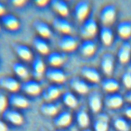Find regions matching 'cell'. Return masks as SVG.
<instances>
[{
    "mask_svg": "<svg viewBox=\"0 0 131 131\" xmlns=\"http://www.w3.org/2000/svg\"><path fill=\"white\" fill-rule=\"evenodd\" d=\"M76 119L78 126L82 128H88L90 124V119L89 115L84 110H79L77 112Z\"/></svg>",
    "mask_w": 131,
    "mask_h": 131,
    "instance_id": "cell-20",
    "label": "cell"
},
{
    "mask_svg": "<svg viewBox=\"0 0 131 131\" xmlns=\"http://www.w3.org/2000/svg\"><path fill=\"white\" fill-rule=\"evenodd\" d=\"M48 60L51 65L57 67L60 66L63 62L64 56L63 54L59 52H54L48 55Z\"/></svg>",
    "mask_w": 131,
    "mask_h": 131,
    "instance_id": "cell-30",
    "label": "cell"
},
{
    "mask_svg": "<svg viewBox=\"0 0 131 131\" xmlns=\"http://www.w3.org/2000/svg\"><path fill=\"white\" fill-rule=\"evenodd\" d=\"M89 4L88 2L81 1L75 5L74 11L76 17L80 21L84 20L87 16L89 11Z\"/></svg>",
    "mask_w": 131,
    "mask_h": 131,
    "instance_id": "cell-9",
    "label": "cell"
},
{
    "mask_svg": "<svg viewBox=\"0 0 131 131\" xmlns=\"http://www.w3.org/2000/svg\"><path fill=\"white\" fill-rule=\"evenodd\" d=\"M13 69L14 72L22 78L28 77L29 73L26 67L22 63L15 62L13 65Z\"/></svg>",
    "mask_w": 131,
    "mask_h": 131,
    "instance_id": "cell-35",
    "label": "cell"
},
{
    "mask_svg": "<svg viewBox=\"0 0 131 131\" xmlns=\"http://www.w3.org/2000/svg\"><path fill=\"white\" fill-rule=\"evenodd\" d=\"M32 68L34 76L37 79L41 78L45 70V66L42 59L39 57L36 58L33 61Z\"/></svg>",
    "mask_w": 131,
    "mask_h": 131,
    "instance_id": "cell-23",
    "label": "cell"
},
{
    "mask_svg": "<svg viewBox=\"0 0 131 131\" xmlns=\"http://www.w3.org/2000/svg\"><path fill=\"white\" fill-rule=\"evenodd\" d=\"M48 3V1L45 0H40V1H35V3L36 5L39 6H44L46 5Z\"/></svg>",
    "mask_w": 131,
    "mask_h": 131,
    "instance_id": "cell-41",
    "label": "cell"
},
{
    "mask_svg": "<svg viewBox=\"0 0 131 131\" xmlns=\"http://www.w3.org/2000/svg\"><path fill=\"white\" fill-rule=\"evenodd\" d=\"M2 21L5 27L11 30H16L19 28V21L17 18L13 14H7L3 15Z\"/></svg>",
    "mask_w": 131,
    "mask_h": 131,
    "instance_id": "cell-17",
    "label": "cell"
},
{
    "mask_svg": "<svg viewBox=\"0 0 131 131\" xmlns=\"http://www.w3.org/2000/svg\"><path fill=\"white\" fill-rule=\"evenodd\" d=\"M122 81L127 88L131 89V71H126L123 74Z\"/></svg>",
    "mask_w": 131,
    "mask_h": 131,
    "instance_id": "cell-36",
    "label": "cell"
},
{
    "mask_svg": "<svg viewBox=\"0 0 131 131\" xmlns=\"http://www.w3.org/2000/svg\"><path fill=\"white\" fill-rule=\"evenodd\" d=\"M54 28L64 34H69L71 32L72 27L70 23L64 18H55L53 22Z\"/></svg>",
    "mask_w": 131,
    "mask_h": 131,
    "instance_id": "cell-16",
    "label": "cell"
},
{
    "mask_svg": "<svg viewBox=\"0 0 131 131\" xmlns=\"http://www.w3.org/2000/svg\"><path fill=\"white\" fill-rule=\"evenodd\" d=\"M18 55L25 60H30L32 58V53L29 48L24 45H18L16 49Z\"/></svg>",
    "mask_w": 131,
    "mask_h": 131,
    "instance_id": "cell-34",
    "label": "cell"
},
{
    "mask_svg": "<svg viewBox=\"0 0 131 131\" xmlns=\"http://www.w3.org/2000/svg\"><path fill=\"white\" fill-rule=\"evenodd\" d=\"M114 126L118 131H130L131 129L130 123L123 117H117L114 120Z\"/></svg>",
    "mask_w": 131,
    "mask_h": 131,
    "instance_id": "cell-28",
    "label": "cell"
},
{
    "mask_svg": "<svg viewBox=\"0 0 131 131\" xmlns=\"http://www.w3.org/2000/svg\"><path fill=\"white\" fill-rule=\"evenodd\" d=\"M0 131H8V127L4 122L0 119Z\"/></svg>",
    "mask_w": 131,
    "mask_h": 131,
    "instance_id": "cell-40",
    "label": "cell"
},
{
    "mask_svg": "<svg viewBox=\"0 0 131 131\" xmlns=\"http://www.w3.org/2000/svg\"><path fill=\"white\" fill-rule=\"evenodd\" d=\"M96 44L92 40L88 39L84 41L81 45L80 51L85 56L93 55L96 50Z\"/></svg>",
    "mask_w": 131,
    "mask_h": 131,
    "instance_id": "cell-25",
    "label": "cell"
},
{
    "mask_svg": "<svg viewBox=\"0 0 131 131\" xmlns=\"http://www.w3.org/2000/svg\"><path fill=\"white\" fill-rule=\"evenodd\" d=\"M58 131H62V130H58Z\"/></svg>",
    "mask_w": 131,
    "mask_h": 131,
    "instance_id": "cell-45",
    "label": "cell"
},
{
    "mask_svg": "<svg viewBox=\"0 0 131 131\" xmlns=\"http://www.w3.org/2000/svg\"><path fill=\"white\" fill-rule=\"evenodd\" d=\"M12 2L14 6H21L25 4L26 1L24 0H15V1H12Z\"/></svg>",
    "mask_w": 131,
    "mask_h": 131,
    "instance_id": "cell-39",
    "label": "cell"
},
{
    "mask_svg": "<svg viewBox=\"0 0 131 131\" xmlns=\"http://www.w3.org/2000/svg\"><path fill=\"white\" fill-rule=\"evenodd\" d=\"M97 31V24L93 18H89L84 21L81 28V35L86 38H90L94 36Z\"/></svg>",
    "mask_w": 131,
    "mask_h": 131,
    "instance_id": "cell-3",
    "label": "cell"
},
{
    "mask_svg": "<svg viewBox=\"0 0 131 131\" xmlns=\"http://www.w3.org/2000/svg\"><path fill=\"white\" fill-rule=\"evenodd\" d=\"M8 104V101L6 96L0 93V114L3 113L7 109V106Z\"/></svg>",
    "mask_w": 131,
    "mask_h": 131,
    "instance_id": "cell-37",
    "label": "cell"
},
{
    "mask_svg": "<svg viewBox=\"0 0 131 131\" xmlns=\"http://www.w3.org/2000/svg\"><path fill=\"white\" fill-rule=\"evenodd\" d=\"M51 5L55 10L62 16H66L69 14V8L67 3L61 0H53Z\"/></svg>",
    "mask_w": 131,
    "mask_h": 131,
    "instance_id": "cell-24",
    "label": "cell"
},
{
    "mask_svg": "<svg viewBox=\"0 0 131 131\" xmlns=\"http://www.w3.org/2000/svg\"><path fill=\"white\" fill-rule=\"evenodd\" d=\"M114 58L113 55L110 53H105L101 58V65L104 72L108 75L112 74L114 69Z\"/></svg>",
    "mask_w": 131,
    "mask_h": 131,
    "instance_id": "cell-10",
    "label": "cell"
},
{
    "mask_svg": "<svg viewBox=\"0 0 131 131\" xmlns=\"http://www.w3.org/2000/svg\"><path fill=\"white\" fill-rule=\"evenodd\" d=\"M41 113L47 116H52L55 115L58 111V106L53 103L47 102L42 104L40 106Z\"/></svg>",
    "mask_w": 131,
    "mask_h": 131,
    "instance_id": "cell-29",
    "label": "cell"
},
{
    "mask_svg": "<svg viewBox=\"0 0 131 131\" xmlns=\"http://www.w3.org/2000/svg\"><path fill=\"white\" fill-rule=\"evenodd\" d=\"M116 14V9L114 5L108 4L101 9L100 14V19L104 25L112 24L115 20Z\"/></svg>",
    "mask_w": 131,
    "mask_h": 131,
    "instance_id": "cell-1",
    "label": "cell"
},
{
    "mask_svg": "<svg viewBox=\"0 0 131 131\" xmlns=\"http://www.w3.org/2000/svg\"><path fill=\"white\" fill-rule=\"evenodd\" d=\"M3 118L7 121L14 124L19 125L23 122V117L17 111L7 108L2 114Z\"/></svg>",
    "mask_w": 131,
    "mask_h": 131,
    "instance_id": "cell-5",
    "label": "cell"
},
{
    "mask_svg": "<svg viewBox=\"0 0 131 131\" xmlns=\"http://www.w3.org/2000/svg\"><path fill=\"white\" fill-rule=\"evenodd\" d=\"M123 103L122 95L118 93H112L106 96L104 99L105 105L111 108H118L120 107Z\"/></svg>",
    "mask_w": 131,
    "mask_h": 131,
    "instance_id": "cell-6",
    "label": "cell"
},
{
    "mask_svg": "<svg viewBox=\"0 0 131 131\" xmlns=\"http://www.w3.org/2000/svg\"><path fill=\"white\" fill-rule=\"evenodd\" d=\"M131 53V45L127 41H125L121 45L118 52L119 60L122 63H126L128 61Z\"/></svg>",
    "mask_w": 131,
    "mask_h": 131,
    "instance_id": "cell-15",
    "label": "cell"
},
{
    "mask_svg": "<svg viewBox=\"0 0 131 131\" xmlns=\"http://www.w3.org/2000/svg\"><path fill=\"white\" fill-rule=\"evenodd\" d=\"M124 113L126 116L131 119V105L126 107L124 110Z\"/></svg>",
    "mask_w": 131,
    "mask_h": 131,
    "instance_id": "cell-38",
    "label": "cell"
},
{
    "mask_svg": "<svg viewBox=\"0 0 131 131\" xmlns=\"http://www.w3.org/2000/svg\"><path fill=\"white\" fill-rule=\"evenodd\" d=\"M72 115L68 111H63L58 114L54 119L55 126L59 127H64L68 126L72 121Z\"/></svg>",
    "mask_w": 131,
    "mask_h": 131,
    "instance_id": "cell-11",
    "label": "cell"
},
{
    "mask_svg": "<svg viewBox=\"0 0 131 131\" xmlns=\"http://www.w3.org/2000/svg\"><path fill=\"white\" fill-rule=\"evenodd\" d=\"M117 32L124 38H128L131 35V21L122 20L117 26Z\"/></svg>",
    "mask_w": 131,
    "mask_h": 131,
    "instance_id": "cell-22",
    "label": "cell"
},
{
    "mask_svg": "<svg viewBox=\"0 0 131 131\" xmlns=\"http://www.w3.org/2000/svg\"><path fill=\"white\" fill-rule=\"evenodd\" d=\"M109 117L105 113H99L93 123L94 131H108L109 128Z\"/></svg>",
    "mask_w": 131,
    "mask_h": 131,
    "instance_id": "cell-4",
    "label": "cell"
},
{
    "mask_svg": "<svg viewBox=\"0 0 131 131\" xmlns=\"http://www.w3.org/2000/svg\"><path fill=\"white\" fill-rule=\"evenodd\" d=\"M58 45L59 47L63 50L72 51L75 49L77 43L73 36L69 34H66L60 38Z\"/></svg>",
    "mask_w": 131,
    "mask_h": 131,
    "instance_id": "cell-7",
    "label": "cell"
},
{
    "mask_svg": "<svg viewBox=\"0 0 131 131\" xmlns=\"http://www.w3.org/2000/svg\"><path fill=\"white\" fill-rule=\"evenodd\" d=\"M71 87L80 94H85L89 90L88 84L82 79L78 77H74L70 81Z\"/></svg>",
    "mask_w": 131,
    "mask_h": 131,
    "instance_id": "cell-19",
    "label": "cell"
},
{
    "mask_svg": "<svg viewBox=\"0 0 131 131\" xmlns=\"http://www.w3.org/2000/svg\"><path fill=\"white\" fill-rule=\"evenodd\" d=\"M0 86L12 92H16L19 88V84L15 78L6 76L0 77Z\"/></svg>",
    "mask_w": 131,
    "mask_h": 131,
    "instance_id": "cell-8",
    "label": "cell"
},
{
    "mask_svg": "<svg viewBox=\"0 0 131 131\" xmlns=\"http://www.w3.org/2000/svg\"><path fill=\"white\" fill-rule=\"evenodd\" d=\"M88 103L93 113L99 112L102 105V97L100 93L96 90L92 91L88 96Z\"/></svg>",
    "mask_w": 131,
    "mask_h": 131,
    "instance_id": "cell-2",
    "label": "cell"
},
{
    "mask_svg": "<svg viewBox=\"0 0 131 131\" xmlns=\"http://www.w3.org/2000/svg\"><path fill=\"white\" fill-rule=\"evenodd\" d=\"M60 94V90L55 85L48 86L43 92L42 96L47 101L53 100L58 97Z\"/></svg>",
    "mask_w": 131,
    "mask_h": 131,
    "instance_id": "cell-21",
    "label": "cell"
},
{
    "mask_svg": "<svg viewBox=\"0 0 131 131\" xmlns=\"http://www.w3.org/2000/svg\"><path fill=\"white\" fill-rule=\"evenodd\" d=\"M62 98L64 103L71 108H75L78 104V101L76 96L70 92L64 93Z\"/></svg>",
    "mask_w": 131,
    "mask_h": 131,
    "instance_id": "cell-32",
    "label": "cell"
},
{
    "mask_svg": "<svg viewBox=\"0 0 131 131\" xmlns=\"http://www.w3.org/2000/svg\"><path fill=\"white\" fill-rule=\"evenodd\" d=\"M82 131H93V130H92V129H89V128H86L83 129V130Z\"/></svg>",
    "mask_w": 131,
    "mask_h": 131,
    "instance_id": "cell-44",
    "label": "cell"
},
{
    "mask_svg": "<svg viewBox=\"0 0 131 131\" xmlns=\"http://www.w3.org/2000/svg\"><path fill=\"white\" fill-rule=\"evenodd\" d=\"M102 85L104 90L111 93H114L117 91L119 87L118 82L112 78L105 79L102 83Z\"/></svg>",
    "mask_w": 131,
    "mask_h": 131,
    "instance_id": "cell-31",
    "label": "cell"
},
{
    "mask_svg": "<svg viewBox=\"0 0 131 131\" xmlns=\"http://www.w3.org/2000/svg\"><path fill=\"white\" fill-rule=\"evenodd\" d=\"M33 44L36 49L42 54L49 53V48L47 43L40 37H35L33 40Z\"/></svg>",
    "mask_w": 131,
    "mask_h": 131,
    "instance_id": "cell-33",
    "label": "cell"
},
{
    "mask_svg": "<svg viewBox=\"0 0 131 131\" xmlns=\"http://www.w3.org/2000/svg\"><path fill=\"white\" fill-rule=\"evenodd\" d=\"M34 27L37 32L43 37H49L52 34L49 26L43 21H35L34 23Z\"/></svg>",
    "mask_w": 131,
    "mask_h": 131,
    "instance_id": "cell-27",
    "label": "cell"
},
{
    "mask_svg": "<svg viewBox=\"0 0 131 131\" xmlns=\"http://www.w3.org/2000/svg\"><path fill=\"white\" fill-rule=\"evenodd\" d=\"M81 73L83 76L93 82H98L100 80V74L94 68L84 66L81 69Z\"/></svg>",
    "mask_w": 131,
    "mask_h": 131,
    "instance_id": "cell-18",
    "label": "cell"
},
{
    "mask_svg": "<svg viewBox=\"0 0 131 131\" xmlns=\"http://www.w3.org/2000/svg\"><path fill=\"white\" fill-rule=\"evenodd\" d=\"M100 37L102 41L106 46L111 45L113 39V32L108 26H104L100 30Z\"/></svg>",
    "mask_w": 131,
    "mask_h": 131,
    "instance_id": "cell-26",
    "label": "cell"
},
{
    "mask_svg": "<svg viewBox=\"0 0 131 131\" xmlns=\"http://www.w3.org/2000/svg\"><path fill=\"white\" fill-rule=\"evenodd\" d=\"M46 75L49 79L58 83H62L66 79L64 72L58 68H50L48 69Z\"/></svg>",
    "mask_w": 131,
    "mask_h": 131,
    "instance_id": "cell-13",
    "label": "cell"
},
{
    "mask_svg": "<svg viewBox=\"0 0 131 131\" xmlns=\"http://www.w3.org/2000/svg\"><path fill=\"white\" fill-rule=\"evenodd\" d=\"M125 98L127 101L131 103V91L126 93L125 95Z\"/></svg>",
    "mask_w": 131,
    "mask_h": 131,
    "instance_id": "cell-43",
    "label": "cell"
},
{
    "mask_svg": "<svg viewBox=\"0 0 131 131\" xmlns=\"http://www.w3.org/2000/svg\"><path fill=\"white\" fill-rule=\"evenodd\" d=\"M21 87L26 93L31 95H37L41 92V87L39 84L33 80L25 81L22 84Z\"/></svg>",
    "mask_w": 131,
    "mask_h": 131,
    "instance_id": "cell-12",
    "label": "cell"
},
{
    "mask_svg": "<svg viewBox=\"0 0 131 131\" xmlns=\"http://www.w3.org/2000/svg\"><path fill=\"white\" fill-rule=\"evenodd\" d=\"M5 12V8L3 3L0 2V15H4Z\"/></svg>",
    "mask_w": 131,
    "mask_h": 131,
    "instance_id": "cell-42",
    "label": "cell"
},
{
    "mask_svg": "<svg viewBox=\"0 0 131 131\" xmlns=\"http://www.w3.org/2000/svg\"><path fill=\"white\" fill-rule=\"evenodd\" d=\"M9 102L12 106L18 108H25L28 105L29 102L27 98L19 94L14 93L9 98Z\"/></svg>",
    "mask_w": 131,
    "mask_h": 131,
    "instance_id": "cell-14",
    "label": "cell"
}]
</instances>
